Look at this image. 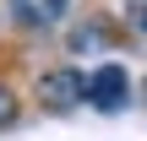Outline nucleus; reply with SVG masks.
<instances>
[{
    "label": "nucleus",
    "instance_id": "5",
    "mask_svg": "<svg viewBox=\"0 0 147 141\" xmlns=\"http://www.w3.org/2000/svg\"><path fill=\"white\" fill-rule=\"evenodd\" d=\"M5 125H16V98H11V87H0V130Z\"/></svg>",
    "mask_w": 147,
    "mask_h": 141
},
{
    "label": "nucleus",
    "instance_id": "4",
    "mask_svg": "<svg viewBox=\"0 0 147 141\" xmlns=\"http://www.w3.org/2000/svg\"><path fill=\"white\" fill-rule=\"evenodd\" d=\"M125 22L136 33H147V0H125Z\"/></svg>",
    "mask_w": 147,
    "mask_h": 141
},
{
    "label": "nucleus",
    "instance_id": "2",
    "mask_svg": "<svg viewBox=\"0 0 147 141\" xmlns=\"http://www.w3.org/2000/svg\"><path fill=\"white\" fill-rule=\"evenodd\" d=\"M87 103H93V109H104V114L125 109V103H131V76H125V65L104 60L98 71H87Z\"/></svg>",
    "mask_w": 147,
    "mask_h": 141
},
{
    "label": "nucleus",
    "instance_id": "1",
    "mask_svg": "<svg viewBox=\"0 0 147 141\" xmlns=\"http://www.w3.org/2000/svg\"><path fill=\"white\" fill-rule=\"evenodd\" d=\"M38 103H44V109H55V114H65V109H76V103H87V76H82L76 65H60V71L38 76Z\"/></svg>",
    "mask_w": 147,
    "mask_h": 141
},
{
    "label": "nucleus",
    "instance_id": "3",
    "mask_svg": "<svg viewBox=\"0 0 147 141\" xmlns=\"http://www.w3.org/2000/svg\"><path fill=\"white\" fill-rule=\"evenodd\" d=\"M71 11V0H11V16L22 27H60Z\"/></svg>",
    "mask_w": 147,
    "mask_h": 141
}]
</instances>
